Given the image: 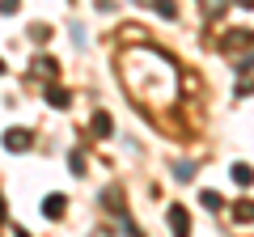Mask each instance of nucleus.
<instances>
[{
    "instance_id": "obj_4",
    "label": "nucleus",
    "mask_w": 254,
    "mask_h": 237,
    "mask_svg": "<svg viewBox=\"0 0 254 237\" xmlns=\"http://www.w3.org/2000/svg\"><path fill=\"white\" fill-rule=\"evenodd\" d=\"M233 182L237 186H250L254 182V170H250V165H237V170H233Z\"/></svg>"
},
{
    "instance_id": "obj_9",
    "label": "nucleus",
    "mask_w": 254,
    "mask_h": 237,
    "mask_svg": "<svg viewBox=\"0 0 254 237\" xmlns=\"http://www.w3.org/2000/svg\"><path fill=\"white\" fill-rule=\"evenodd\" d=\"M203 208H220V195L216 191H203Z\"/></svg>"
},
{
    "instance_id": "obj_3",
    "label": "nucleus",
    "mask_w": 254,
    "mask_h": 237,
    "mask_svg": "<svg viewBox=\"0 0 254 237\" xmlns=\"http://www.w3.org/2000/svg\"><path fill=\"white\" fill-rule=\"evenodd\" d=\"M43 212H47V216H51V220H60V216H64V195H47Z\"/></svg>"
},
{
    "instance_id": "obj_6",
    "label": "nucleus",
    "mask_w": 254,
    "mask_h": 237,
    "mask_svg": "<svg viewBox=\"0 0 254 237\" xmlns=\"http://www.w3.org/2000/svg\"><path fill=\"white\" fill-rule=\"evenodd\" d=\"M93 131L98 136H110V115H93Z\"/></svg>"
},
{
    "instance_id": "obj_7",
    "label": "nucleus",
    "mask_w": 254,
    "mask_h": 237,
    "mask_svg": "<svg viewBox=\"0 0 254 237\" xmlns=\"http://www.w3.org/2000/svg\"><path fill=\"white\" fill-rule=\"evenodd\" d=\"M233 216H237V220H254V203H237Z\"/></svg>"
},
{
    "instance_id": "obj_10",
    "label": "nucleus",
    "mask_w": 254,
    "mask_h": 237,
    "mask_svg": "<svg viewBox=\"0 0 254 237\" xmlns=\"http://www.w3.org/2000/svg\"><path fill=\"white\" fill-rule=\"evenodd\" d=\"M242 4H254V0H242Z\"/></svg>"
},
{
    "instance_id": "obj_1",
    "label": "nucleus",
    "mask_w": 254,
    "mask_h": 237,
    "mask_svg": "<svg viewBox=\"0 0 254 237\" xmlns=\"http://www.w3.org/2000/svg\"><path fill=\"white\" fill-rule=\"evenodd\" d=\"M30 144H34V136H30L26 127H13L9 136H4V148H9V153H26Z\"/></svg>"
},
{
    "instance_id": "obj_5",
    "label": "nucleus",
    "mask_w": 254,
    "mask_h": 237,
    "mask_svg": "<svg viewBox=\"0 0 254 237\" xmlns=\"http://www.w3.org/2000/svg\"><path fill=\"white\" fill-rule=\"evenodd\" d=\"M47 102H51V106H68V102H72V98H68V93H64V89H47Z\"/></svg>"
},
{
    "instance_id": "obj_2",
    "label": "nucleus",
    "mask_w": 254,
    "mask_h": 237,
    "mask_svg": "<svg viewBox=\"0 0 254 237\" xmlns=\"http://www.w3.org/2000/svg\"><path fill=\"white\" fill-rule=\"evenodd\" d=\"M170 229H174V233H187V229H190L187 208H170Z\"/></svg>"
},
{
    "instance_id": "obj_11",
    "label": "nucleus",
    "mask_w": 254,
    "mask_h": 237,
    "mask_svg": "<svg viewBox=\"0 0 254 237\" xmlns=\"http://www.w3.org/2000/svg\"><path fill=\"white\" fill-rule=\"evenodd\" d=\"M0 72H4V64H0Z\"/></svg>"
},
{
    "instance_id": "obj_8",
    "label": "nucleus",
    "mask_w": 254,
    "mask_h": 237,
    "mask_svg": "<svg viewBox=\"0 0 254 237\" xmlns=\"http://www.w3.org/2000/svg\"><path fill=\"white\" fill-rule=\"evenodd\" d=\"M34 64H38V72H51V76H55V59H47V55H38Z\"/></svg>"
}]
</instances>
